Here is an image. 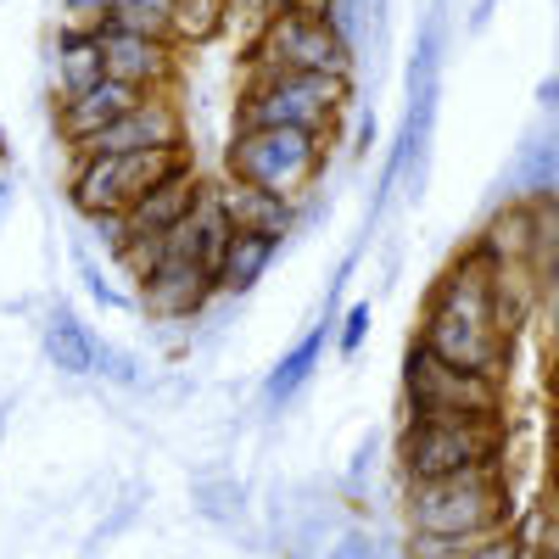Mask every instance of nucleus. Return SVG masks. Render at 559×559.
<instances>
[{"label":"nucleus","mask_w":559,"mask_h":559,"mask_svg":"<svg viewBox=\"0 0 559 559\" xmlns=\"http://www.w3.org/2000/svg\"><path fill=\"white\" fill-rule=\"evenodd\" d=\"M96 353H102V342L90 336V324L73 308L57 302L45 313V358H51L62 376H96Z\"/></svg>","instance_id":"18"},{"label":"nucleus","mask_w":559,"mask_h":559,"mask_svg":"<svg viewBox=\"0 0 559 559\" xmlns=\"http://www.w3.org/2000/svg\"><path fill=\"white\" fill-rule=\"evenodd\" d=\"M185 174H197V152H191V140H185V146H146V152H129V157H118V191H123V213H129L140 197L163 191V185H174V179H185Z\"/></svg>","instance_id":"13"},{"label":"nucleus","mask_w":559,"mask_h":559,"mask_svg":"<svg viewBox=\"0 0 559 559\" xmlns=\"http://www.w3.org/2000/svg\"><path fill=\"white\" fill-rule=\"evenodd\" d=\"M213 297H218L213 269H207V263H197V258H168L152 280H140V286H134V308H146L157 324L202 319Z\"/></svg>","instance_id":"10"},{"label":"nucleus","mask_w":559,"mask_h":559,"mask_svg":"<svg viewBox=\"0 0 559 559\" xmlns=\"http://www.w3.org/2000/svg\"><path fill=\"white\" fill-rule=\"evenodd\" d=\"M369 146H376V112L358 123V152H369Z\"/></svg>","instance_id":"36"},{"label":"nucleus","mask_w":559,"mask_h":559,"mask_svg":"<svg viewBox=\"0 0 559 559\" xmlns=\"http://www.w3.org/2000/svg\"><path fill=\"white\" fill-rule=\"evenodd\" d=\"M331 559H386L381 548H376V537H364V532H347L336 548H331Z\"/></svg>","instance_id":"31"},{"label":"nucleus","mask_w":559,"mask_h":559,"mask_svg":"<svg viewBox=\"0 0 559 559\" xmlns=\"http://www.w3.org/2000/svg\"><path fill=\"white\" fill-rule=\"evenodd\" d=\"M96 369H102L107 381H118V386H140V358H134V353H123V347H112V342H102Z\"/></svg>","instance_id":"27"},{"label":"nucleus","mask_w":559,"mask_h":559,"mask_svg":"<svg viewBox=\"0 0 559 559\" xmlns=\"http://www.w3.org/2000/svg\"><path fill=\"white\" fill-rule=\"evenodd\" d=\"M102 57H107V79L134 84V90H146V96H157V90H174V84H179V68H185L179 45L129 34V28H112V23H102Z\"/></svg>","instance_id":"9"},{"label":"nucleus","mask_w":559,"mask_h":559,"mask_svg":"<svg viewBox=\"0 0 559 559\" xmlns=\"http://www.w3.org/2000/svg\"><path fill=\"white\" fill-rule=\"evenodd\" d=\"M129 280H134V286H140V280H152L163 263H168V236H129L123 241V252L112 258Z\"/></svg>","instance_id":"24"},{"label":"nucleus","mask_w":559,"mask_h":559,"mask_svg":"<svg viewBox=\"0 0 559 559\" xmlns=\"http://www.w3.org/2000/svg\"><path fill=\"white\" fill-rule=\"evenodd\" d=\"M107 79V57H102V28H57V84L62 96H84L90 84Z\"/></svg>","instance_id":"17"},{"label":"nucleus","mask_w":559,"mask_h":559,"mask_svg":"<svg viewBox=\"0 0 559 559\" xmlns=\"http://www.w3.org/2000/svg\"><path fill=\"white\" fill-rule=\"evenodd\" d=\"M213 191H218L229 229H252V236H269V241H286L297 229V202H286V197L258 191V185H241V179H218Z\"/></svg>","instance_id":"12"},{"label":"nucleus","mask_w":559,"mask_h":559,"mask_svg":"<svg viewBox=\"0 0 559 559\" xmlns=\"http://www.w3.org/2000/svg\"><path fill=\"white\" fill-rule=\"evenodd\" d=\"M403 419H503V381L442 364L431 347L403 353Z\"/></svg>","instance_id":"5"},{"label":"nucleus","mask_w":559,"mask_h":559,"mask_svg":"<svg viewBox=\"0 0 559 559\" xmlns=\"http://www.w3.org/2000/svg\"><path fill=\"white\" fill-rule=\"evenodd\" d=\"M537 102H543V107H548V112H559V73H554V79H543V84H537Z\"/></svg>","instance_id":"35"},{"label":"nucleus","mask_w":559,"mask_h":559,"mask_svg":"<svg viewBox=\"0 0 559 559\" xmlns=\"http://www.w3.org/2000/svg\"><path fill=\"white\" fill-rule=\"evenodd\" d=\"M146 102V90H134V84H118V79H102V84H90L84 96H57V134H62V146L79 152L84 140H96L107 123H118L129 107Z\"/></svg>","instance_id":"11"},{"label":"nucleus","mask_w":559,"mask_h":559,"mask_svg":"<svg viewBox=\"0 0 559 559\" xmlns=\"http://www.w3.org/2000/svg\"><path fill=\"white\" fill-rule=\"evenodd\" d=\"M459 559H526V537L509 526V532H492V537H481V543H471Z\"/></svg>","instance_id":"26"},{"label":"nucleus","mask_w":559,"mask_h":559,"mask_svg":"<svg viewBox=\"0 0 559 559\" xmlns=\"http://www.w3.org/2000/svg\"><path fill=\"white\" fill-rule=\"evenodd\" d=\"M471 247H476L487 263H498V269L526 263V258H532V202H526V197H509L503 207H492Z\"/></svg>","instance_id":"14"},{"label":"nucleus","mask_w":559,"mask_h":559,"mask_svg":"<svg viewBox=\"0 0 559 559\" xmlns=\"http://www.w3.org/2000/svg\"><path fill=\"white\" fill-rule=\"evenodd\" d=\"M84 224H90V236L102 241V252H107V258H118V252H123V241L134 236V229H129V213H96V218H84Z\"/></svg>","instance_id":"28"},{"label":"nucleus","mask_w":559,"mask_h":559,"mask_svg":"<svg viewBox=\"0 0 559 559\" xmlns=\"http://www.w3.org/2000/svg\"><path fill=\"white\" fill-rule=\"evenodd\" d=\"M336 336V324H331V313H324L319 324H313V331L286 353V358H280L274 369H269V381H263V397H269V408H286L302 386H308V376H313V369H319V358H324V342H331Z\"/></svg>","instance_id":"19"},{"label":"nucleus","mask_w":559,"mask_h":559,"mask_svg":"<svg viewBox=\"0 0 559 559\" xmlns=\"http://www.w3.org/2000/svg\"><path fill=\"white\" fill-rule=\"evenodd\" d=\"M174 12H179V0H112L107 23L129 28V34H146V39H168L174 34Z\"/></svg>","instance_id":"23"},{"label":"nucleus","mask_w":559,"mask_h":559,"mask_svg":"<svg viewBox=\"0 0 559 559\" xmlns=\"http://www.w3.org/2000/svg\"><path fill=\"white\" fill-rule=\"evenodd\" d=\"M369 324H376V308H369V302H353V308L342 313V331H336V353H342V358H358Z\"/></svg>","instance_id":"25"},{"label":"nucleus","mask_w":559,"mask_h":559,"mask_svg":"<svg viewBox=\"0 0 559 559\" xmlns=\"http://www.w3.org/2000/svg\"><path fill=\"white\" fill-rule=\"evenodd\" d=\"M526 559H554V554H543V548H532V543H526Z\"/></svg>","instance_id":"39"},{"label":"nucleus","mask_w":559,"mask_h":559,"mask_svg":"<svg viewBox=\"0 0 559 559\" xmlns=\"http://www.w3.org/2000/svg\"><path fill=\"white\" fill-rule=\"evenodd\" d=\"M414 342L431 347L442 364L481 369V376H498V381L509 369V336L498 331L492 319H459V313H442V308H419Z\"/></svg>","instance_id":"7"},{"label":"nucleus","mask_w":559,"mask_h":559,"mask_svg":"<svg viewBox=\"0 0 559 559\" xmlns=\"http://www.w3.org/2000/svg\"><path fill=\"white\" fill-rule=\"evenodd\" d=\"M191 140V123H185V107L174 90H157L140 107H129L118 123H107L96 140H84L79 152L90 157H129V152H146V146H185Z\"/></svg>","instance_id":"8"},{"label":"nucleus","mask_w":559,"mask_h":559,"mask_svg":"<svg viewBox=\"0 0 559 559\" xmlns=\"http://www.w3.org/2000/svg\"><path fill=\"white\" fill-rule=\"evenodd\" d=\"M68 202L79 207V218H96V213H123V191H118V157L68 152Z\"/></svg>","instance_id":"16"},{"label":"nucleus","mask_w":559,"mask_h":559,"mask_svg":"<svg viewBox=\"0 0 559 559\" xmlns=\"http://www.w3.org/2000/svg\"><path fill=\"white\" fill-rule=\"evenodd\" d=\"M532 548H543V554L559 559V521H543V515H537V537H532Z\"/></svg>","instance_id":"33"},{"label":"nucleus","mask_w":559,"mask_h":559,"mask_svg":"<svg viewBox=\"0 0 559 559\" xmlns=\"http://www.w3.org/2000/svg\"><path fill=\"white\" fill-rule=\"evenodd\" d=\"M274 252H280V241L252 236V229H236V236L224 241L218 263H213V286H218V297H247L258 280L269 274Z\"/></svg>","instance_id":"15"},{"label":"nucleus","mask_w":559,"mask_h":559,"mask_svg":"<svg viewBox=\"0 0 559 559\" xmlns=\"http://www.w3.org/2000/svg\"><path fill=\"white\" fill-rule=\"evenodd\" d=\"M548 481L559 487V431H554V464H548Z\"/></svg>","instance_id":"38"},{"label":"nucleus","mask_w":559,"mask_h":559,"mask_svg":"<svg viewBox=\"0 0 559 559\" xmlns=\"http://www.w3.org/2000/svg\"><path fill=\"white\" fill-rule=\"evenodd\" d=\"M403 521L408 532H431V537H492L515 526V498H509L503 464H476L459 476L437 481H408L403 492Z\"/></svg>","instance_id":"2"},{"label":"nucleus","mask_w":559,"mask_h":559,"mask_svg":"<svg viewBox=\"0 0 559 559\" xmlns=\"http://www.w3.org/2000/svg\"><path fill=\"white\" fill-rule=\"evenodd\" d=\"M509 431L503 419H403L397 431V471L403 481H437L476 464H503Z\"/></svg>","instance_id":"4"},{"label":"nucleus","mask_w":559,"mask_h":559,"mask_svg":"<svg viewBox=\"0 0 559 559\" xmlns=\"http://www.w3.org/2000/svg\"><path fill=\"white\" fill-rule=\"evenodd\" d=\"M224 28H229V0H179L168 39L179 51H202V45H213Z\"/></svg>","instance_id":"22"},{"label":"nucleus","mask_w":559,"mask_h":559,"mask_svg":"<svg viewBox=\"0 0 559 559\" xmlns=\"http://www.w3.org/2000/svg\"><path fill=\"white\" fill-rule=\"evenodd\" d=\"M324 163H331V140L308 129H236L224 146V179L258 185L286 202H302L313 191L324 179Z\"/></svg>","instance_id":"3"},{"label":"nucleus","mask_w":559,"mask_h":559,"mask_svg":"<svg viewBox=\"0 0 559 559\" xmlns=\"http://www.w3.org/2000/svg\"><path fill=\"white\" fill-rule=\"evenodd\" d=\"M297 0H229V23L236 17H252V28L263 23V17H280V12H292Z\"/></svg>","instance_id":"29"},{"label":"nucleus","mask_w":559,"mask_h":559,"mask_svg":"<svg viewBox=\"0 0 559 559\" xmlns=\"http://www.w3.org/2000/svg\"><path fill=\"white\" fill-rule=\"evenodd\" d=\"M84 286H90V297H96V302H107V308H123V302H129V297H118V292L107 286L96 263H84Z\"/></svg>","instance_id":"32"},{"label":"nucleus","mask_w":559,"mask_h":559,"mask_svg":"<svg viewBox=\"0 0 559 559\" xmlns=\"http://www.w3.org/2000/svg\"><path fill=\"white\" fill-rule=\"evenodd\" d=\"M247 62L258 68H286V73H347L353 79V39L313 12H280L263 17L247 39Z\"/></svg>","instance_id":"6"},{"label":"nucleus","mask_w":559,"mask_h":559,"mask_svg":"<svg viewBox=\"0 0 559 559\" xmlns=\"http://www.w3.org/2000/svg\"><path fill=\"white\" fill-rule=\"evenodd\" d=\"M554 403H559V397H554Z\"/></svg>","instance_id":"40"},{"label":"nucleus","mask_w":559,"mask_h":559,"mask_svg":"<svg viewBox=\"0 0 559 559\" xmlns=\"http://www.w3.org/2000/svg\"><path fill=\"white\" fill-rule=\"evenodd\" d=\"M543 308V286L526 263H509V269H492V324L515 342L521 324H532V313Z\"/></svg>","instance_id":"21"},{"label":"nucleus","mask_w":559,"mask_h":559,"mask_svg":"<svg viewBox=\"0 0 559 559\" xmlns=\"http://www.w3.org/2000/svg\"><path fill=\"white\" fill-rule=\"evenodd\" d=\"M548 386H554V397H559V331H554V369H548Z\"/></svg>","instance_id":"37"},{"label":"nucleus","mask_w":559,"mask_h":559,"mask_svg":"<svg viewBox=\"0 0 559 559\" xmlns=\"http://www.w3.org/2000/svg\"><path fill=\"white\" fill-rule=\"evenodd\" d=\"M543 308L554 313V331H559V263H554V274L543 280Z\"/></svg>","instance_id":"34"},{"label":"nucleus","mask_w":559,"mask_h":559,"mask_svg":"<svg viewBox=\"0 0 559 559\" xmlns=\"http://www.w3.org/2000/svg\"><path fill=\"white\" fill-rule=\"evenodd\" d=\"M347 107H353L347 73H286L247 62V79L236 90V129H308L331 140Z\"/></svg>","instance_id":"1"},{"label":"nucleus","mask_w":559,"mask_h":559,"mask_svg":"<svg viewBox=\"0 0 559 559\" xmlns=\"http://www.w3.org/2000/svg\"><path fill=\"white\" fill-rule=\"evenodd\" d=\"M62 12H68L79 28H102L107 12H112V0H62Z\"/></svg>","instance_id":"30"},{"label":"nucleus","mask_w":559,"mask_h":559,"mask_svg":"<svg viewBox=\"0 0 559 559\" xmlns=\"http://www.w3.org/2000/svg\"><path fill=\"white\" fill-rule=\"evenodd\" d=\"M202 185H207L202 174H185V179L163 185V191L140 197L129 207V229H134V236H163V229L185 224V218H191V207H197V197H202Z\"/></svg>","instance_id":"20"}]
</instances>
